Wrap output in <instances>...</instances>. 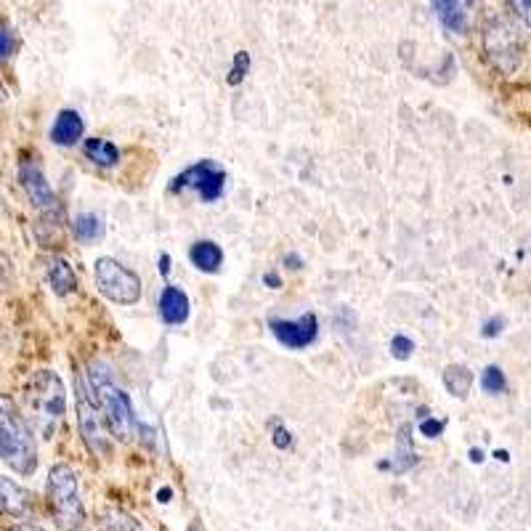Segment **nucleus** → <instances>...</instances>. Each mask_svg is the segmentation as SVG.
I'll return each mask as SVG.
<instances>
[{
	"instance_id": "obj_13",
	"label": "nucleus",
	"mask_w": 531,
	"mask_h": 531,
	"mask_svg": "<svg viewBox=\"0 0 531 531\" xmlns=\"http://www.w3.org/2000/svg\"><path fill=\"white\" fill-rule=\"evenodd\" d=\"M470 3H473V0H433L441 24H444L449 32H455V35H462V32L468 30Z\"/></svg>"
},
{
	"instance_id": "obj_12",
	"label": "nucleus",
	"mask_w": 531,
	"mask_h": 531,
	"mask_svg": "<svg viewBox=\"0 0 531 531\" xmlns=\"http://www.w3.org/2000/svg\"><path fill=\"white\" fill-rule=\"evenodd\" d=\"M83 133L85 123L75 109H62V112L56 115L54 125H51V141H54L56 147H72V144L83 139Z\"/></svg>"
},
{
	"instance_id": "obj_2",
	"label": "nucleus",
	"mask_w": 531,
	"mask_h": 531,
	"mask_svg": "<svg viewBox=\"0 0 531 531\" xmlns=\"http://www.w3.org/2000/svg\"><path fill=\"white\" fill-rule=\"evenodd\" d=\"M0 462L24 478L38 470L35 431L22 409L3 393H0Z\"/></svg>"
},
{
	"instance_id": "obj_19",
	"label": "nucleus",
	"mask_w": 531,
	"mask_h": 531,
	"mask_svg": "<svg viewBox=\"0 0 531 531\" xmlns=\"http://www.w3.org/2000/svg\"><path fill=\"white\" fill-rule=\"evenodd\" d=\"M444 385H447V391L457 399H465L470 393V385H473V372L468 367H460V364H452L444 372Z\"/></svg>"
},
{
	"instance_id": "obj_25",
	"label": "nucleus",
	"mask_w": 531,
	"mask_h": 531,
	"mask_svg": "<svg viewBox=\"0 0 531 531\" xmlns=\"http://www.w3.org/2000/svg\"><path fill=\"white\" fill-rule=\"evenodd\" d=\"M441 431H444V423H441V420H425L423 423V433L428 439H436Z\"/></svg>"
},
{
	"instance_id": "obj_7",
	"label": "nucleus",
	"mask_w": 531,
	"mask_h": 531,
	"mask_svg": "<svg viewBox=\"0 0 531 531\" xmlns=\"http://www.w3.org/2000/svg\"><path fill=\"white\" fill-rule=\"evenodd\" d=\"M93 277H96V287L99 293L112 303H120V306H133L139 303L141 298V279L139 274H133L131 269H125L123 263L115 261V258H99L96 261V269H93Z\"/></svg>"
},
{
	"instance_id": "obj_10",
	"label": "nucleus",
	"mask_w": 531,
	"mask_h": 531,
	"mask_svg": "<svg viewBox=\"0 0 531 531\" xmlns=\"http://www.w3.org/2000/svg\"><path fill=\"white\" fill-rule=\"evenodd\" d=\"M274 338L287 348H306L316 340L319 322L314 314H303L298 319H271Z\"/></svg>"
},
{
	"instance_id": "obj_4",
	"label": "nucleus",
	"mask_w": 531,
	"mask_h": 531,
	"mask_svg": "<svg viewBox=\"0 0 531 531\" xmlns=\"http://www.w3.org/2000/svg\"><path fill=\"white\" fill-rule=\"evenodd\" d=\"M46 497L56 524L64 531H77L83 526L85 510L80 502V484H77V473L67 462H59L48 470Z\"/></svg>"
},
{
	"instance_id": "obj_20",
	"label": "nucleus",
	"mask_w": 531,
	"mask_h": 531,
	"mask_svg": "<svg viewBox=\"0 0 531 531\" xmlns=\"http://www.w3.org/2000/svg\"><path fill=\"white\" fill-rule=\"evenodd\" d=\"M481 385H484L486 393H502L508 388V380H505V372L500 367H486L484 375H481Z\"/></svg>"
},
{
	"instance_id": "obj_29",
	"label": "nucleus",
	"mask_w": 531,
	"mask_h": 531,
	"mask_svg": "<svg viewBox=\"0 0 531 531\" xmlns=\"http://www.w3.org/2000/svg\"><path fill=\"white\" fill-rule=\"evenodd\" d=\"M470 460H473V462H481V460H484V455H481L478 449H473V452H470Z\"/></svg>"
},
{
	"instance_id": "obj_23",
	"label": "nucleus",
	"mask_w": 531,
	"mask_h": 531,
	"mask_svg": "<svg viewBox=\"0 0 531 531\" xmlns=\"http://www.w3.org/2000/svg\"><path fill=\"white\" fill-rule=\"evenodd\" d=\"M14 48H16L14 32L0 24V59H6V56L14 54Z\"/></svg>"
},
{
	"instance_id": "obj_5",
	"label": "nucleus",
	"mask_w": 531,
	"mask_h": 531,
	"mask_svg": "<svg viewBox=\"0 0 531 531\" xmlns=\"http://www.w3.org/2000/svg\"><path fill=\"white\" fill-rule=\"evenodd\" d=\"M75 409H77V428L83 436L85 447L91 449L96 457L112 455V439H109L107 417L101 415L96 396L88 385L83 383V375L75 378Z\"/></svg>"
},
{
	"instance_id": "obj_9",
	"label": "nucleus",
	"mask_w": 531,
	"mask_h": 531,
	"mask_svg": "<svg viewBox=\"0 0 531 531\" xmlns=\"http://www.w3.org/2000/svg\"><path fill=\"white\" fill-rule=\"evenodd\" d=\"M19 184H22L27 200L32 202V208L40 210L43 216H54L59 213V200H56L54 189L48 184L46 173L35 160L19 162Z\"/></svg>"
},
{
	"instance_id": "obj_1",
	"label": "nucleus",
	"mask_w": 531,
	"mask_h": 531,
	"mask_svg": "<svg viewBox=\"0 0 531 531\" xmlns=\"http://www.w3.org/2000/svg\"><path fill=\"white\" fill-rule=\"evenodd\" d=\"M22 404L32 431L51 441L67 415V388L54 370L32 372V378L24 383Z\"/></svg>"
},
{
	"instance_id": "obj_3",
	"label": "nucleus",
	"mask_w": 531,
	"mask_h": 531,
	"mask_svg": "<svg viewBox=\"0 0 531 531\" xmlns=\"http://www.w3.org/2000/svg\"><path fill=\"white\" fill-rule=\"evenodd\" d=\"M88 385H91L101 415L107 417L109 431L120 441H131L133 433H139V415L133 412L131 396L120 388L107 364H88Z\"/></svg>"
},
{
	"instance_id": "obj_16",
	"label": "nucleus",
	"mask_w": 531,
	"mask_h": 531,
	"mask_svg": "<svg viewBox=\"0 0 531 531\" xmlns=\"http://www.w3.org/2000/svg\"><path fill=\"white\" fill-rule=\"evenodd\" d=\"M189 258L200 271L205 274H213V271L221 269V261H224V253H221V247L216 242H210V239H202V242H194L192 250H189Z\"/></svg>"
},
{
	"instance_id": "obj_31",
	"label": "nucleus",
	"mask_w": 531,
	"mask_h": 531,
	"mask_svg": "<svg viewBox=\"0 0 531 531\" xmlns=\"http://www.w3.org/2000/svg\"><path fill=\"white\" fill-rule=\"evenodd\" d=\"M168 497H170V489H162V492H160V502H168Z\"/></svg>"
},
{
	"instance_id": "obj_32",
	"label": "nucleus",
	"mask_w": 531,
	"mask_h": 531,
	"mask_svg": "<svg viewBox=\"0 0 531 531\" xmlns=\"http://www.w3.org/2000/svg\"><path fill=\"white\" fill-rule=\"evenodd\" d=\"M189 531H197V529H189Z\"/></svg>"
},
{
	"instance_id": "obj_15",
	"label": "nucleus",
	"mask_w": 531,
	"mask_h": 531,
	"mask_svg": "<svg viewBox=\"0 0 531 531\" xmlns=\"http://www.w3.org/2000/svg\"><path fill=\"white\" fill-rule=\"evenodd\" d=\"M160 316L165 324H184L189 319V298L178 287H165L160 295Z\"/></svg>"
},
{
	"instance_id": "obj_24",
	"label": "nucleus",
	"mask_w": 531,
	"mask_h": 531,
	"mask_svg": "<svg viewBox=\"0 0 531 531\" xmlns=\"http://www.w3.org/2000/svg\"><path fill=\"white\" fill-rule=\"evenodd\" d=\"M510 3L516 8V14L521 16V22L531 27V0H510Z\"/></svg>"
},
{
	"instance_id": "obj_21",
	"label": "nucleus",
	"mask_w": 531,
	"mask_h": 531,
	"mask_svg": "<svg viewBox=\"0 0 531 531\" xmlns=\"http://www.w3.org/2000/svg\"><path fill=\"white\" fill-rule=\"evenodd\" d=\"M247 67H250V56L245 54V51H239L237 56H234V67H231V75H229V83L237 85L242 77L247 75Z\"/></svg>"
},
{
	"instance_id": "obj_8",
	"label": "nucleus",
	"mask_w": 531,
	"mask_h": 531,
	"mask_svg": "<svg viewBox=\"0 0 531 531\" xmlns=\"http://www.w3.org/2000/svg\"><path fill=\"white\" fill-rule=\"evenodd\" d=\"M224 184H226L224 168L216 165L213 160H200L197 165H192V168H186L181 176L173 178L170 189H173V192H186V189H192V192L200 194L205 202H213L224 194Z\"/></svg>"
},
{
	"instance_id": "obj_17",
	"label": "nucleus",
	"mask_w": 531,
	"mask_h": 531,
	"mask_svg": "<svg viewBox=\"0 0 531 531\" xmlns=\"http://www.w3.org/2000/svg\"><path fill=\"white\" fill-rule=\"evenodd\" d=\"M83 149H85V154H88V160L96 162L99 168H115L117 160H120L117 147L107 139H88Z\"/></svg>"
},
{
	"instance_id": "obj_11",
	"label": "nucleus",
	"mask_w": 531,
	"mask_h": 531,
	"mask_svg": "<svg viewBox=\"0 0 531 531\" xmlns=\"http://www.w3.org/2000/svg\"><path fill=\"white\" fill-rule=\"evenodd\" d=\"M32 510V494L22 484H16L14 478L0 473V518H22L30 516Z\"/></svg>"
},
{
	"instance_id": "obj_22",
	"label": "nucleus",
	"mask_w": 531,
	"mask_h": 531,
	"mask_svg": "<svg viewBox=\"0 0 531 531\" xmlns=\"http://www.w3.org/2000/svg\"><path fill=\"white\" fill-rule=\"evenodd\" d=\"M391 351L396 359H409L412 356V351H415V343L407 338V335H396V338L391 340Z\"/></svg>"
},
{
	"instance_id": "obj_27",
	"label": "nucleus",
	"mask_w": 531,
	"mask_h": 531,
	"mask_svg": "<svg viewBox=\"0 0 531 531\" xmlns=\"http://www.w3.org/2000/svg\"><path fill=\"white\" fill-rule=\"evenodd\" d=\"M274 444H277V447H282V449L290 447V433H287L285 428H279V431L274 433Z\"/></svg>"
},
{
	"instance_id": "obj_6",
	"label": "nucleus",
	"mask_w": 531,
	"mask_h": 531,
	"mask_svg": "<svg viewBox=\"0 0 531 531\" xmlns=\"http://www.w3.org/2000/svg\"><path fill=\"white\" fill-rule=\"evenodd\" d=\"M484 51L489 56V62L502 72V75H513L521 67L524 59V43L516 27L505 19H494L486 24L484 30Z\"/></svg>"
},
{
	"instance_id": "obj_30",
	"label": "nucleus",
	"mask_w": 531,
	"mask_h": 531,
	"mask_svg": "<svg viewBox=\"0 0 531 531\" xmlns=\"http://www.w3.org/2000/svg\"><path fill=\"white\" fill-rule=\"evenodd\" d=\"M8 99V91H6V85L0 83V104H3V101Z\"/></svg>"
},
{
	"instance_id": "obj_26",
	"label": "nucleus",
	"mask_w": 531,
	"mask_h": 531,
	"mask_svg": "<svg viewBox=\"0 0 531 531\" xmlns=\"http://www.w3.org/2000/svg\"><path fill=\"white\" fill-rule=\"evenodd\" d=\"M502 327H505V322H502L500 316L497 319H492V322L484 324V338H494V335H500Z\"/></svg>"
},
{
	"instance_id": "obj_28",
	"label": "nucleus",
	"mask_w": 531,
	"mask_h": 531,
	"mask_svg": "<svg viewBox=\"0 0 531 531\" xmlns=\"http://www.w3.org/2000/svg\"><path fill=\"white\" fill-rule=\"evenodd\" d=\"M8 531H46V529H40V526H35V524H24V521H19V524H14Z\"/></svg>"
},
{
	"instance_id": "obj_18",
	"label": "nucleus",
	"mask_w": 531,
	"mask_h": 531,
	"mask_svg": "<svg viewBox=\"0 0 531 531\" xmlns=\"http://www.w3.org/2000/svg\"><path fill=\"white\" fill-rule=\"evenodd\" d=\"M72 231L80 242H99L104 237V218L99 213H80L72 221Z\"/></svg>"
},
{
	"instance_id": "obj_14",
	"label": "nucleus",
	"mask_w": 531,
	"mask_h": 531,
	"mask_svg": "<svg viewBox=\"0 0 531 531\" xmlns=\"http://www.w3.org/2000/svg\"><path fill=\"white\" fill-rule=\"evenodd\" d=\"M46 277L51 290H54L59 298H64V295H70L77 290L75 269H72V263L64 261V258H48Z\"/></svg>"
}]
</instances>
